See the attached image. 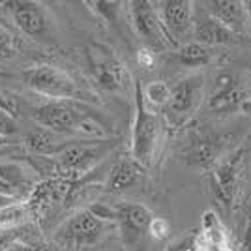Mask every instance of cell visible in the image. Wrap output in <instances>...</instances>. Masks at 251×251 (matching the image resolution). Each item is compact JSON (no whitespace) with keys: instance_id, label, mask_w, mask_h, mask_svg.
Masks as SVG:
<instances>
[{"instance_id":"obj_20","label":"cell","mask_w":251,"mask_h":251,"mask_svg":"<svg viewBox=\"0 0 251 251\" xmlns=\"http://www.w3.org/2000/svg\"><path fill=\"white\" fill-rule=\"evenodd\" d=\"M202 8L236 36H248V10L242 0H208Z\"/></svg>"},{"instance_id":"obj_35","label":"cell","mask_w":251,"mask_h":251,"mask_svg":"<svg viewBox=\"0 0 251 251\" xmlns=\"http://www.w3.org/2000/svg\"><path fill=\"white\" fill-rule=\"evenodd\" d=\"M0 208H4V206H0Z\"/></svg>"},{"instance_id":"obj_16","label":"cell","mask_w":251,"mask_h":251,"mask_svg":"<svg viewBox=\"0 0 251 251\" xmlns=\"http://www.w3.org/2000/svg\"><path fill=\"white\" fill-rule=\"evenodd\" d=\"M36 171L11 159H0V199L25 201L30 197L38 180Z\"/></svg>"},{"instance_id":"obj_14","label":"cell","mask_w":251,"mask_h":251,"mask_svg":"<svg viewBox=\"0 0 251 251\" xmlns=\"http://www.w3.org/2000/svg\"><path fill=\"white\" fill-rule=\"evenodd\" d=\"M163 28L171 38L175 49L193 42V21H195V2L191 0H161L154 2Z\"/></svg>"},{"instance_id":"obj_30","label":"cell","mask_w":251,"mask_h":251,"mask_svg":"<svg viewBox=\"0 0 251 251\" xmlns=\"http://www.w3.org/2000/svg\"><path fill=\"white\" fill-rule=\"evenodd\" d=\"M137 62H139L141 68H145V70H154V66H156V62H157V52L143 45V47L137 51Z\"/></svg>"},{"instance_id":"obj_11","label":"cell","mask_w":251,"mask_h":251,"mask_svg":"<svg viewBox=\"0 0 251 251\" xmlns=\"http://www.w3.org/2000/svg\"><path fill=\"white\" fill-rule=\"evenodd\" d=\"M204 98H206V84L202 75L193 74L180 79L173 86L171 100L163 109L167 124L173 127L186 126L191 120V116L199 111L201 105L204 103Z\"/></svg>"},{"instance_id":"obj_22","label":"cell","mask_w":251,"mask_h":251,"mask_svg":"<svg viewBox=\"0 0 251 251\" xmlns=\"http://www.w3.org/2000/svg\"><path fill=\"white\" fill-rule=\"evenodd\" d=\"M216 56V52L212 47L201 45L197 42H189L182 47H178L175 51V60L184 68H191V70H201L212 64Z\"/></svg>"},{"instance_id":"obj_2","label":"cell","mask_w":251,"mask_h":251,"mask_svg":"<svg viewBox=\"0 0 251 251\" xmlns=\"http://www.w3.org/2000/svg\"><path fill=\"white\" fill-rule=\"evenodd\" d=\"M206 111L210 115H250L251 83L246 72L236 68H223L214 75L206 92Z\"/></svg>"},{"instance_id":"obj_10","label":"cell","mask_w":251,"mask_h":251,"mask_svg":"<svg viewBox=\"0 0 251 251\" xmlns=\"http://www.w3.org/2000/svg\"><path fill=\"white\" fill-rule=\"evenodd\" d=\"M232 137L220 133L210 127L191 129L182 145V159L189 167L199 171H212L221 157H225L234 147H230Z\"/></svg>"},{"instance_id":"obj_32","label":"cell","mask_w":251,"mask_h":251,"mask_svg":"<svg viewBox=\"0 0 251 251\" xmlns=\"http://www.w3.org/2000/svg\"><path fill=\"white\" fill-rule=\"evenodd\" d=\"M244 251H251V204H250V210H248L246 229H244Z\"/></svg>"},{"instance_id":"obj_29","label":"cell","mask_w":251,"mask_h":251,"mask_svg":"<svg viewBox=\"0 0 251 251\" xmlns=\"http://www.w3.org/2000/svg\"><path fill=\"white\" fill-rule=\"evenodd\" d=\"M165 251H197V242H195V234H186L180 236L175 242H171Z\"/></svg>"},{"instance_id":"obj_26","label":"cell","mask_w":251,"mask_h":251,"mask_svg":"<svg viewBox=\"0 0 251 251\" xmlns=\"http://www.w3.org/2000/svg\"><path fill=\"white\" fill-rule=\"evenodd\" d=\"M10 251H54L47 242L42 238H32V240H23L19 244H15Z\"/></svg>"},{"instance_id":"obj_25","label":"cell","mask_w":251,"mask_h":251,"mask_svg":"<svg viewBox=\"0 0 251 251\" xmlns=\"http://www.w3.org/2000/svg\"><path fill=\"white\" fill-rule=\"evenodd\" d=\"M17 52L15 40L6 26L0 25V60H11Z\"/></svg>"},{"instance_id":"obj_8","label":"cell","mask_w":251,"mask_h":251,"mask_svg":"<svg viewBox=\"0 0 251 251\" xmlns=\"http://www.w3.org/2000/svg\"><path fill=\"white\" fill-rule=\"evenodd\" d=\"M23 83L34 94L47 100H77L86 101V92L79 86L66 70H60L52 64H34L23 72Z\"/></svg>"},{"instance_id":"obj_13","label":"cell","mask_w":251,"mask_h":251,"mask_svg":"<svg viewBox=\"0 0 251 251\" xmlns=\"http://www.w3.org/2000/svg\"><path fill=\"white\" fill-rule=\"evenodd\" d=\"M75 184L66 178L49 176L38 182L30 197L25 201V206L34 220H42L58 208H66V202H72L75 193Z\"/></svg>"},{"instance_id":"obj_6","label":"cell","mask_w":251,"mask_h":251,"mask_svg":"<svg viewBox=\"0 0 251 251\" xmlns=\"http://www.w3.org/2000/svg\"><path fill=\"white\" fill-rule=\"evenodd\" d=\"M111 229H115V223L103 220L90 206H86L75 210L54 229L52 242L64 250L83 251L98 246Z\"/></svg>"},{"instance_id":"obj_24","label":"cell","mask_w":251,"mask_h":251,"mask_svg":"<svg viewBox=\"0 0 251 251\" xmlns=\"http://www.w3.org/2000/svg\"><path fill=\"white\" fill-rule=\"evenodd\" d=\"M171 90L173 86H169L165 81H152L147 86H143V94L148 107H159L165 109V105L171 100Z\"/></svg>"},{"instance_id":"obj_7","label":"cell","mask_w":251,"mask_h":251,"mask_svg":"<svg viewBox=\"0 0 251 251\" xmlns=\"http://www.w3.org/2000/svg\"><path fill=\"white\" fill-rule=\"evenodd\" d=\"M4 13L10 17L13 26L23 32L28 40L40 45L54 47L58 43V36L47 8L42 2L32 0H10L0 4Z\"/></svg>"},{"instance_id":"obj_5","label":"cell","mask_w":251,"mask_h":251,"mask_svg":"<svg viewBox=\"0 0 251 251\" xmlns=\"http://www.w3.org/2000/svg\"><path fill=\"white\" fill-rule=\"evenodd\" d=\"M133 101H135V115L131 124V156L143 167H150L159 152V145L163 139V120L156 115L145 101L143 84L133 83Z\"/></svg>"},{"instance_id":"obj_23","label":"cell","mask_w":251,"mask_h":251,"mask_svg":"<svg viewBox=\"0 0 251 251\" xmlns=\"http://www.w3.org/2000/svg\"><path fill=\"white\" fill-rule=\"evenodd\" d=\"M32 238H42V229L36 221H25L17 225H2L0 223V251H10L15 244Z\"/></svg>"},{"instance_id":"obj_33","label":"cell","mask_w":251,"mask_h":251,"mask_svg":"<svg viewBox=\"0 0 251 251\" xmlns=\"http://www.w3.org/2000/svg\"><path fill=\"white\" fill-rule=\"evenodd\" d=\"M246 10H248V36L251 38V0H246Z\"/></svg>"},{"instance_id":"obj_12","label":"cell","mask_w":251,"mask_h":251,"mask_svg":"<svg viewBox=\"0 0 251 251\" xmlns=\"http://www.w3.org/2000/svg\"><path fill=\"white\" fill-rule=\"evenodd\" d=\"M126 6H127L129 23L139 36V40L145 43V47L156 52L175 49L171 38L163 28V23L159 19V13H157L154 2L133 0V2H127Z\"/></svg>"},{"instance_id":"obj_3","label":"cell","mask_w":251,"mask_h":251,"mask_svg":"<svg viewBox=\"0 0 251 251\" xmlns=\"http://www.w3.org/2000/svg\"><path fill=\"white\" fill-rule=\"evenodd\" d=\"M86 70L94 86L107 94H122L131 84V75L120 56L107 43L88 40L83 47Z\"/></svg>"},{"instance_id":"obj_27","label":"cell","mask_w":251,"mask_h":251,"mask_svg":"<svg viewBox=\"0 0 251 251\" xmlns=\"http://www.w3.org/2000/svg\"><path fill=\"white\" fill-rule=\"evenodd\" d=\"M17 116L11 115L10 111L6 109H0V137H10L17 131V122H15Z\"/></svg>"},{"instance_id":"obj_31","label":"cell","mask_w":251,"mask_h":251,"mask_svg":"<svg viewBox=\"0 0 251 251\" xmlns=\"http://www.w3.org/2000/svg\"><path fill=\"white\" fill-rule=\"evenodd\" d=\"M0 109H6V111H10L11 115L19 116V105H17V101L13 98L0 94Z\"/></svg>"},{"instance_id":"obj_19","label":"cell","mask_w":251,"mask_h":251,"mask_svg":"<svg viewBox=\"0 0 251 251\" xmlns=\"http://www.w3.org/2000/svg\"><path fill=\"white\" fill-rule=\"evenodd\" d=\"M240 40L234 32L225 28L220 21H216L204 8H195V21H193V42L206 45V47H218V45H230Z\"/></svg>"},{"instance_id":"obj_17","label":"cell","mask_w":251,"mask_h":251,"mask_svg":"<svg viewBox=\"0 0 251 251\" xmlns=\"http://www.w3.org/2000/svg\"><path fill=\"white\" fill-rule=\"evenodd\" d=\"M197 251H236L234 238L216 210H206L201 216V225L195 232Z\"/></svg>"},{"instance_id":"obj_21","label":"cell","mask_w":251,"mask_h":251,"mask_svg":"<svg viewBox=\"0 0 251 251\" xmlns=\"http://www.w3.org/2000/svg\"><path fill=\"white\" fill-rule=\"evenodd\" d=\"M64 135H56L49 129H32L30 133L25 137V147L26 150L34 154V156H45V157H54L58 152H62L74 139H62Z\"/></svg>"},{"instance_id":"obj_34","label":"cell","mask_w":251,"mask_h":251,"mask_svg":"<svg viewBox=\"0 0 251 251\" xmlns=\"http://www.w3.org/2000/svg\"><path fill=\"white\" fill-rule=\"evenodd\" d=\"M8 145H10V139L8 137H0V148L8 147Z\"/></svg>"},{"instance_id":"obj_1","label":"cell","mask_w":251,"mask_h":251,"mask_svg":"<svg viewBox=\"0 0 251 251\" xmlns=\"http://www.w3.org/2000/svg\"><path fill=\"white\" fill-rule=\"evenodd\" d=\"M34 120L56 135H83L94 141H107L115 133L109 116L77 100H47L34 107Z\"/></svg>"},{"instance_id":"obj_15","label":"cell","mask_w":251,"mask_h":251,"mask_svg":"<svg viewBox=\"0 0 251 251\" xmlns=\"http://www.w3.org/2000/svg\"><path fill=\"white\" fill-rule=\"evenodd\" d=\"M154 214L141 202H124L115 206V227L127 250H139L145 238L150 236V225Z\"/></svg>"},{"instance_id":"obj_9","label":"cell","mask_w":251,"mask_h":251,"mask_svg":"<svg viewBox=\"0 0 251 251\" xmlns=\"http://www.w3.org/2000/svg\"><path fill=\"white\" fill-rule=\"evenodd\" d=\"M246 159H248V145L240 143L236 148H232L227 156L221 157L218 165L210 171L212 195L225 212H230L236 204L242 180H244Z\"/></svg>"},{"instance_id":"obj_18","label":"cell","mask_w":251,"mask_h":251,"mask_svg":"<svg viewBox=\"0 0 251 251\" xmlns=\"http://www.w3.org/2000/svg\"><path fill=\"white\" fill-rule=\"evenodd\" d=\"M145 173H147V167H143L131 154L118 157L109 169L105 189L113 195H120L127 189L139 186L145 178Z\"/></svg>"},{"instance_id":"obj_28","label":"cell","mask_w":251,"mask_h":251,"mask_svg":"<svg viewBox=\"0 0 251 251\" xmlns=\"http://www.w3.org/2000/svg\"><path fill=\"white\" fill-rule=\"evenodd\" d=\"M171 234V223L165 218H154L150 225V236L154 240H165Z\"/></svg>"},{"instance_id":"obj_4","label":"cell","mask_w":251,"mask_h":251,"mask_svg":"<svg viewBox=\"0 0 251 251\" xmlns=\"http://www.w3.org/2000/svg\"><path fill=\"white\" fill-rule=\"evenodd\" d=\"M113 150V141H72L62 152L54 157H47L51 176L66 178L70 182H79L90 175L107 154Z\"/></svg>"}]
</instances>
